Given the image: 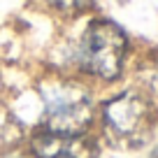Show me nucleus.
Wrapping results in <instances>:
<instances>
[{
    "label": "nucleus",
    "mask_w": 158,
    "mask_h": 158,
    "mask_svg": "<svg viewBox=\"0 0 158 158\" xmlns=\"http://www.w3.org/2000/svg\"><path fill=\"white\" fill-rule=\"evenodd\" d=\"M44 98V126L49 133L81 135L89 126L93 105L86 89L74 81H51L42 86Z\"/></svg>",
    "instance_id": "nucleus-2"
},
{
    "label": "nucleus",
    "mask_w": 158,
    "mask_h": 158,
    "mask_svg": "<svg viewBox=\"0 0 158 158\" xmlns=\"http://www.w3.org/2000/svg\"><path fill=\"white\" fill-rule=\"evenodd\" d=\"M105 133L118 147H137L151 133V114L149 105L135 91L112 98L102 109Z\"/></svg>",
    "instance_id": "nucleus-3"
},
{
    "label": "nucleus",
    "mask_w": 158,
    "mask_h": 158,
    "mask_svg": "<svg viewBox=\"0 0 158 158\" xmlns=\"http://www.w3.org/2000/svg\"><path fill=\"white\" fill-rule=\"evenodd\" d=\"M30 149L37 158H98V144L84 135H60V133H35Z\"/></svg>",
    "instance_id": "nucleus-4"
},
{
    "label": "nucleus",
    "mask_w": 158,
    "mask_h": 158,
    "mask_svg": "<svg viewBox=\"0 0 158 158\" xmlns=\"http://www.w3.org/2000/svg\"><path fill=\"white\" fill-rule=\"evenodd\" d=\"M128 37L109 19H95L89 23L79 42V65L100 79H116L123 65Z\"/></svg>",
    "instance_id": "nucleus-1"
},
{
    "label": "nucleus",
    "mask_w": 158,
    "mask_h": 158,
    "mask_svg": "<svg viewBox=\"0 0 158 158\" xmlns=\"http://www.w3.org/2000/svg\"><path fill=\"white\" fill-rule=\"evenodd\" d=\"M47 2L68 14H79V12H86L93 7V0H47Z\"/></svg>",
    "instance_id": "nucleus-5"
},
{
    "label": "nucleus",
    "mask_w": 158,
    "mask_h": 158,
    "mask_svg": "<svg viewBox=\"0 0 158 158\" xmlns=\"http://www.w3.org/2000/svg\"><path fill=\"white\" fill-rule=\"evenodd\" d=\"M149 158H158V149H156V151H153V153H151Z\"/></svg>",
    "instance_id": "nucleus-6"
},
{
    "label": "nucleus",
    "mask_w": 158,
    "mask_h": 158,
    "mask_svg": "<svg viewBox=\"0 0 158 158\" xmlns=\"http://www.w3.org/2000/svg\"><path fill=\"white\" fill-rule=\"evenodd\" d=\"M121 2H123V0H121Z\"/></svg>",
    "instance_id": "nucleus-7"
}]
</instances>
